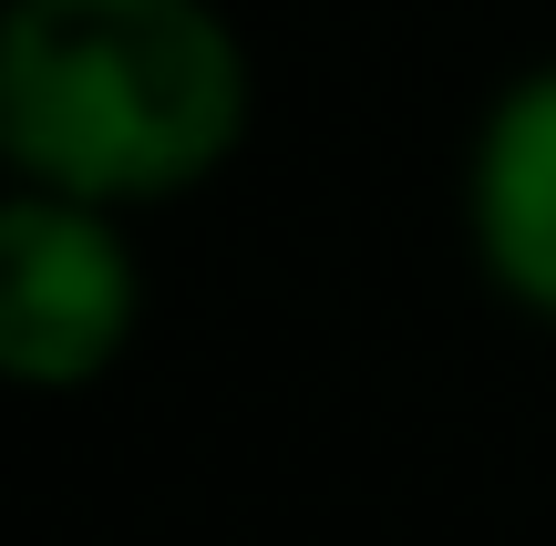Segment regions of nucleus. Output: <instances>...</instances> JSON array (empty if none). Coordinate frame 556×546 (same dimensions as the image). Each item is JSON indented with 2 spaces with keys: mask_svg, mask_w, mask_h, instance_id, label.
<instances>
[{
  "mask_svg": "<svg viewBox=\"0 0 556 546\" xmlns=\"http://www.w3.org/2000/svg\"><path fill=\"white\" fill-rule=\"evenodd\" d=\"M144 330L135 217L62 186H0V392H93Z\"/></svg>",
  "mask_w": 556,
  "mask_h": 546,
  "instance_id": "nucleus-2",
  "label": "nucleus"
},
{
  "mask_svg": "<svg viewBox=\"0 0 556 546\" xmlns=\"http://www.w3.org/2000/svg\"><path fill=\"white\" fill-rule=\"evenodd\" d=\"M464 247L505 309L556 330V62H526L464 144Z\"/></svg>",
  "mask_w": 556,
  "mask_h": 546,
  "instance_id": "nucleus-3",
  "label": "nucleus"
},
{
  "mask_svg": "<svg viewBox=\"0 0 556 546\" xmlns=\"http://www.w3.org/2000/svg\"><path fill=\"white\" fill-rule=\"evenodd\" d=\"M258 62L217 0H0V176L176 206L238 165Z\"/></svg>",
  "mask_w": 556,
  "mask_h": 546,
  "instance_id": "nucleus-1",
  "label": "nucleus"
}]
</instances>
